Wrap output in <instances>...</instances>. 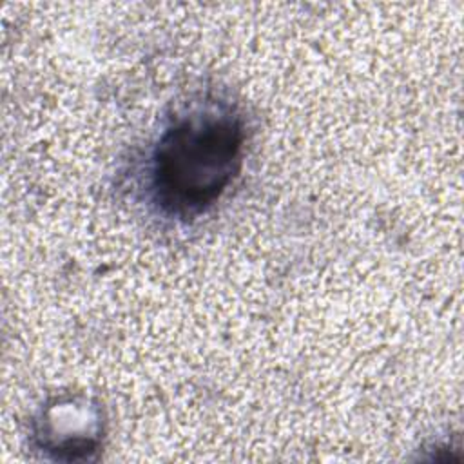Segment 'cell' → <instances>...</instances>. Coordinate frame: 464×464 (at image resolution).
I'll return each instance as SVG.
<instances>
[{
	"label": "cell",
	"mask_w": 464,
	"mask_h": 464,
	"mask_svg": "<svg viewBox=\"0 0 464 464\" xmlns=\"http://www.w3.org/2000/svg\"><path fill=\"white\" fill-rule=\"evenodd\" d=\"M248 145V123L232 98L207 89L174 107L140 163V192L160 218L190 223L237 179Z\"/></svg>",
	"instance_id": "1"
},
{
	"label": "cell",
	"mask_w": 464,
	"mask_h": 464,
	"mask_svg": "<svg viewBox=\"0 0 464 464\" xmlns=\"http://www.w3.org/2000/svg\"><path fill=\"white\" fill-rule=\"evenodd\" d=\"M103 433V408L83 393L47 399L31 422L33 446L53 460H89Z\"/></svg>",
	"instance_id": "2"
}]
</instances>
